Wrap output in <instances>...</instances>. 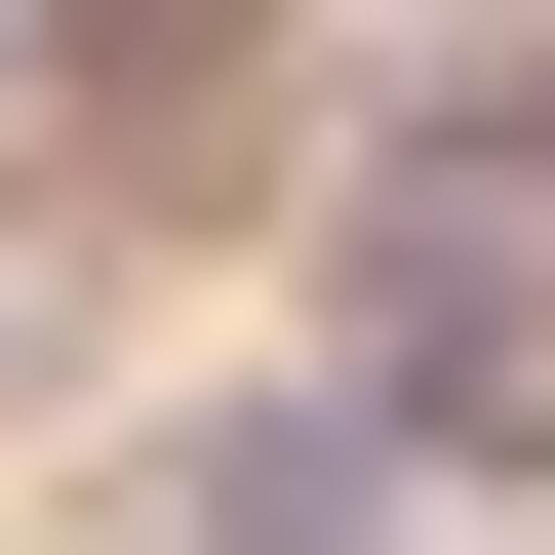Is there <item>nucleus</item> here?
Returning <instances> with one entry per match:
<instances>
[{
    "instance_id": "1",
    "label": "nucleus",
    "mask_w": 555,
    "mask_h": 555,
    "mask_svg": "<svg viewBox=\"0 0 555 555\" xmlns=\"http://www.w3.org/2000/svg\"><path fill=\"white\" fill-rule=\"evenodd\" d=\"M397 516H437V437H397L358 358H318V397H238V437H159V555H397Z\"/></svg>"
}]
</instances>
